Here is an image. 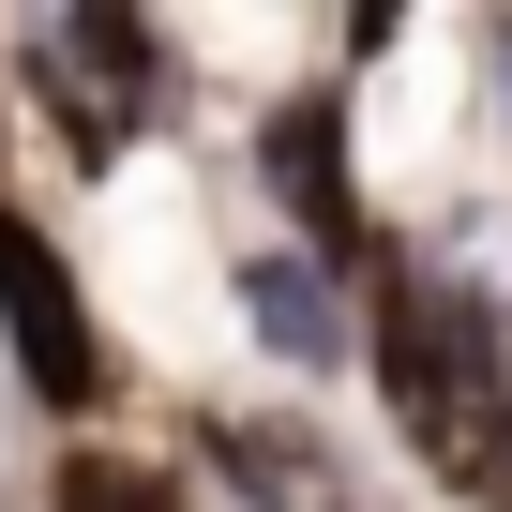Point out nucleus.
<instances>
[{
	"label": "nucleus",
	"instance_id": "obj_1",
	"mask_svg": "<svg viewBox=\"0 0 512 512\" xmlns=\"http://www.w3.org/2000/svg\"><path fill=\"white\" fill-rule=\"evenodd\" d=\"M377 377H392V407H407V437L482 497V512H512V392H497V317L467 302V287H437V272H392L377 287Z\"/></svg>",
	"mask_w": 512,
	"mask_h": 512
},
{
	"label": "nucleus",
	"instance_id": "obj_2",
	"mask_svg": "<svg viewBox=\"0 0 512 512\" xmlns=\"http://www.w3.org/2000/svg\"><path fill=\"white\" fill-rule=\"evenodd\" d=\"M0 317H16L46 407H91V392H106V347H91V317H76V287H61V256H46V226H16V211H0Z\"/></svg>",
	"mask_w": 512,
	"mask_h": 512
},
{
	"label": "nucleus",
	"instance_id": "obj_3",
	"mask_svg": "<svg viewBox=\"0 0 512 512\" xmlns=\"http://www.w3.org/2000/svg\"><path fill=\"white\" fill-rule=\"evenodd\" d=\"M272 181H287V211H302L332 256L362 241V211H347V121H332V91H302V106L272 121Z\"/></svg>",
	"mask_w": 512,
	"mask_h": 512
},
{
	"label": "nucleus",
	"instance_id": "obj_4",
	"mask_svg": "<svg viewBox=\"0 0 512 512\" xmlns=\"http://www.w3.org/2000/svg\"><path fill=\"white\" fill-rule=\"evenodd\" d=\"M241 302H256V332H272L287 362H332V347H347L332 287H317V272H287V256H272V272H241Z\"/></svg>",
	"mask_w": 512,
	"mask_h": 512
},
{
	"label": "nucleus",
	"instance_id": "obj_5",
	"mask_svg": "<svg viewBox=\"0 0 512 512\" xmlns=\"http://www.w3.org/2000/svg\"><path fill=\"white\" fill-rule=\"evenodd\" d=\"M46 512H181V482H166V467H136V452H76Z\"/></svg>",
	"mask_w": 512,
	"mask_h": 512
},
{
	"label": "nucleus",
	"instance_id": "obj_6",
	"mask_svg": "<svg viewBox=\"0 0 512 512\" xmlns=\"http://www.w3.org/2000/svg\"><path fill=\"white\" fill-rule=\"evenodd\" d=\"M302 467H317V452H302L287 422H241V437H226V482H241L256 512H272V497H302Z\"/></svg>",
	"mask_w": 512,
	"mask_h": 512
}]
</instances>
